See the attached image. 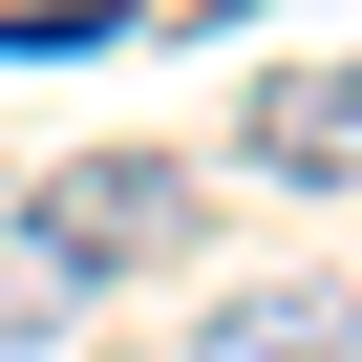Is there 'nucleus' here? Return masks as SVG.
<instances>
[{"instance_id":"1","label":"nucleus","mask_w":362,"mask_h":362,"mask_svg":"<svg viewBox=\"0 0 362 362\" xmlns=\"http://www.w3.org/2000/svg\"><path fill=\"white\" fill-rule=\"evenodd\" d=\"M0 256H22L43 298H107V277H149V256H192V170L170 149H64L22 214H0Z\"/></svg>"},{"instance_id":"3","label":"nucleus","mask_w":362,"mask_h":362,"mask_svg":"<svg viewBox=\"0 0 362 362\" xmlns=\"http://www.w3.org/2000/svg\"><path fill=\"white\" fill-rule=\"evenodd\" d=\"M192 362H362V320H341L320 277H256V298H214V320H192Z\"/></svg>"},{"instance_id":"2","label":"nucleus","mask_w":362,"mask_h":362,"mask_svg":"<svg viewBox=\"0 0 362 362\" xmlns=\"http://www.w3.org/2000/svg\"><path fill=\"white\" fill-rule=\"evenodd\" d=\"M235 149L277 170V192H362V64H320V86H277V107H256Z\"/></svg>"}]
</instances>
